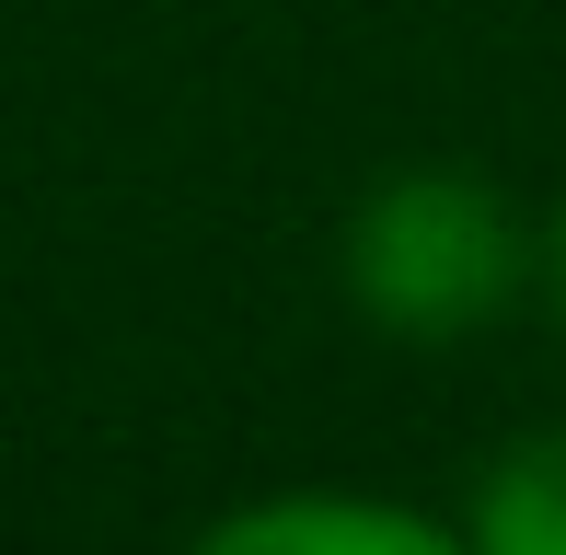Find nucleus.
<instances>
[{
	"mask_svg": "<svg viewBox=\"0 0 566 555\" xmlns=\"http://www.w3.org/2000/svg\"><path fill=\"white\" fill-rule=\"evenodd\" d=\"M347 290L394 336H474L521 290V232L474 174H405L347 220Z\"/></svg>",
	"mask_w": 566,
	"mask_h": 555,
	"instance_id": "1",
	"label": "nucleus"
},
{
	"mask_svg": "<svg viewBox=\"0 0 566 555\" xmlns=\"http://www.w3.org/2000/svg\"><path fill=\"white\" fill-rule=\"evenodd\" d=\"M197 555H474V544H451L417 510H370V498H277V510L220 521Z\"/></svg>",
	"mask_w": 566,
	"mask_h": 555,
	"instance_id": "2",
	"label": "nucleus"
},
{
	"mask_svg": "<svg viewBox=\"0 0 566 555\" xmlns=\"http://www.w3.org/2000/svg\"><path fill=\"white\" fill-rule=\"evenodd\" d=\"M474 555H566V428L497 451L474 486Z\"/></svg>",
	"mask_w": 566,
	"mask_h": 555,
	"instance_id": "3",
	"label": "nucleus"
},
{
	"mask_svg": "<svg viewBox=\"0 0 566 555\" xmlns=\"http://www.w3.org/2000/svg\"><path fill=\"white\" fill-rule=\"evenodd\" d=\"M555 301H566V220H555Z\"/></svg>",
	"mask_w": 566,
	"mask_h": 555,
	"instance_id": "4",
	"label": "nucleus"
}]
</instances>
